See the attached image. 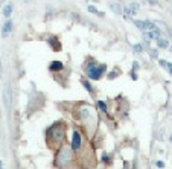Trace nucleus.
Returning <instances> with one entry per match:
<instances>
[{
	"instance_id": "obj_17",
	"label": "nucleus",
	"mask_w": 172,
	"mask_h": 169,
	"mask_svg": "<svg viewBox=\"0 0 172 169\" xmlns=\"http://www.w3.org/2000/svg\"><path fill=\"white\" fill-rule=\"evenodd\" d=\"M134 51H136L137 54L143 52V46H142V44H134Z\"/></svg>"
},
{
	"instance_id": "obj_24",
	"label": "nucleus",
	"mask_w": 172,
	"mask_h": 169,
	"mask_svg": "<svg viewBox=\"0 0 172 169\" xmlns=\"http://www.w3.org/2000/svg\"><path fill=\"white\" fill-rule=\"evenodd\" d=\"M151 55L155 58V57H157V51H155V49H151Z\"/></svg>"
},
{
	"instance_id": "obj_9",
	"label": "nucleus",
	"mask_w": 172,
	"mask_h": 169,
	"mask_svg": "<svg viewBox=\"0 0 172 169\" xmlns=\"http://www.w3.org/2000/svg\"><path fill=\"white\" fill-rule=\"evenodd\" d=\"M63 63L61 61H54L52 64H51V70L52 72H58V70H63Z\"/></svg>"
},
{
	"instance_id": "obj_14",
	"label": "nucleus",
	"mask_w": 172,
	"mask_h": 169,
	"mask_svg": "<svg viewBox=\"0 0 172 169\" xmlns=\"http://www.w3.org/2000/svg\"><path fill=\"white\" fill-rule=\"evenodd\" d=\"M3 14H5V17H11V14H12V6H11V5H6V6L3 8Z\"/></svg>"
},
{
	"instance_id": "obj_6",
	"label": "nucleus",
	"mask_w": 172,
	"mask_h": 169,
	"mask_svg": "<svg viewBox=\"0 0 172 169\" xmlns=\"http://www.w3.org/2000/svg\"><path fill=\"white\" fill-rule=\"evenodd\" d=\"M81 146V134L79 131H73V137H72V148L78 149Z\"/></svg>"
},
{
	"instance_id": "obj_4",
	"label": "nucleus",
	"mask_w": 172,
	"mask_h": 169,
	"mask_svg": "<svg viewBox=\"0 0 172 169\" xmlns=\"http://www.w3.org/2000/svg\"><path fill=\"white\" fill-rule=\"evenodd\" d=\"M11 99H12V93H11V87L6 85L5 91H3V101H5V108L9 110L11 108Z\"/></svg>"
},
{
	"instance_id": "obj_3",
	"label": "nucleus",
	"mask_w": 172,
	"mask_h": 169,
	"mask_svg": "<svg viewBox=\"0 0 172 169\" xmlns=\"http://www.w3.org/2000/svg\"><path fill=\"white\" fill-rule=\"evenodd\" d=\"M51 133H54V139H55V140H61V139L64 137V127H63L61 124H57V125L52 127Z\"/></svg>"
},
{
	"instance_id": "obj_20",
	"label": "nucleus",
	"mask_w": 172,
	"mask_h": 169,
	"mask_svg": "<svg viewBox=\"0 0 172 169\" xmlns=\"http://www.w3.org/2000/svg\"><path fill=\"white\" fill-rule=\"evenodd\" d=\"M102 161H104V163H108V161H110V157H108V154H104V155H102Z\"/></svg>"
},
{
	"instance_id": "obj_8",
	"label": "nucleus",
	"mask_w": 172,
	"mask_h": 169,
	"mask_svg": "<svg viewBox=\"0 0 172 169\" xmlns=\"http://www.w3.org/2000/svg\"><path fill=\"white\" fill-rule=\"evenodd\" d=\"M12 29H14V23H12L11 20H8V21L5 23V25H3V34L6 35V34H9Z\"/></svg>"
},
{
	"instance_id": "obj_1",
	"label": "nucleus",
	"mask_w": 172,
	"mask_h": 169,
	"mask_svg": "<svg viewBox=\"0 0 172 169\" xmlns=\"http://www.w3.org/2000/svg\"><path fill=\"white\" fill-rule=\"evenodd\" d=\"M105 69H107V67H105L104 64L99 66V64H96V63H90V64H88V69H87L88 78H90V79H94V81L101 79L102 75H104V72H105Z\"/></svg>"
},
{
	"instance_id": "obj_18",
	"label": "nucleus",
	"mask_w": 172,
	"mask_h": 169,
	"mask_svg": "<svg viewBox=\"0 0 172 169\" xmlns=\"http://www.w3.org/2000/svg\"><path fill=\"white\" fill-rule=\"evenodd\" d=\"M82 84H84V87H85V88H87L90 93L93 91V87H91V84H90V82H87V81H82Z\"/></svg>"
},
{
	"instance_id": "obj_22",
	"label": "nucleus",
	"mask_w": 172,
	"mask_h": 169,
	"mask_svg": "<svg viewBox=\"0 0 172 169\" xmlns=\"http://www.w3.org/2000/svg\"><path fill=\"white\" fill-rule=\"evenodd\" d=\"M155 164H157V166H158L160 169H163V167H164V163H163V161H160V160H158V161H157Z\"/></svg>"
},
{
	"instance_id": "obj_10",
	"label": "nucleus",
	"mask_w": 172,
	"mask_h": 169,
	"mask_svg": "<svg viewBox=\"0 0 172 169\" xmlns=\"http://www.w3.org/2000/svg\"><path fill=\"white\" fill-rule=\"evenodd\" d=\"M157 46L160 47V49H166V47L169 46V43H167L166 38H158V40H157Z\"/></svg>"
},
{
	"instance_id": "obj_11",
	"label": "nucleus",
	"mask_w": 172,
	"mask_h": 169,
	"mask_svg": "<svg viewBox=\"0 0 172 169\" xmlns=\"http://www.w3.org/2000/svg\"><path fill=\"white\" fill-rule=\"evenodd\" d=\"M134 25H136L139 29L145 31V29H146V20H136V21H134Z\"/></svg>"
},
{
	"instance_id": "obj_26",
	"label": "nucleus",
	"mask_w": 172,
	"mask_h": 169,
	"mask_svg": "<svg viewBox=\"0 0 172 169\" xmlns=\"http://www.w3.org/2000/svg\"><path fill=\"white\" fill-rule=\"evenodd\" d=\"M170 142H172V134H170Z\"/></svg>"
},
{
	"instance_id": "obj_27",
	"label": "nucleus",
	"mask_w": 172,
	"mask_h": 169,
	"mask_svg": "<svg viewBox=\"0 0 172 169\" xmlns=\"http://www.w3.org/2000/svg\"><path fill=\"white\" fill-rule=\"evenodd\" d=\"M0 167H2V161H0Z\"/></svg>"
},
{
	"instance_id": "obj_28",
	"label": "nucleus",
	"mask_w": 172,
	"mask_h": 169,
	"mask_svg": "<svg viewBox=\"0 0 172 169\" xmlns=\"http://www.w3.org/2000/svg\"><path fill=\"white\" fill-rule=\"evenodd\" d=\"M0 169H3V167H0Z\"/></svg>"
},
{
	"instance_id": "obj_13",
	"label": "nucleus",
	"mask_w": 172,
	"mask_h": 169,
	"mask_svg": "<svg viewBox=\"0 0 172 169\" xmlns=\"http://www.w3.org/2000/svg\"><path fill=\"white\" fill-rule=\"evenodd\" d=\"M88 11H90L91 14H96V15H99V17H104V12L97 11V9H96V8L93 6V5H90V6H88Z\"/></svg>"
},
{
	"instance_id": "obj_23",
	"label": "nucleus",
	"mask_w": 172,
	"mask_h": 169,
	"mask_svg": "<svg viewBox=\"0 0 172 169\" xmlns=\"http://www.w3.org/2000/svg\"><path fill=\"white\" fill-rule=\"evenodd\" d=\"M148 2H149V5H152V6L158 3V2H157V0H148Z\"/></svg>"
},
{
	"instance_id": "obj_19",
	"label": "nucleus",
	"mask_w": 172,
	"mask_h": 169,
	"mask_svg": "<svg viewBox=\"0 0 172 169\" xmlns=\"http://www.w3.org/2000/svg\"><path fill=\"white\" fill-rule=\"evenodd\" d=\"M158 64H160L161 67H164V69H166V66H167V61H166V60H158Z\"/></svg>"
},
{
	"instance_id": "obj_25",
	"label": "nucleus",
	"mask_w": 172,
	"mask_h": 169,
	"mask_svg": "<svg viewBox=\"0 0 172 169\" xmlns=\"http://www.w3.org/2000/svg\"><path fill=\"white\" fill-rule=\"evenodd\" d=\"M131 79H133V81H137V75L133 73V75H131Z\"/></svg>"
},
{
	"instance_id": "obj_21",
	"label": "nucleus",
	"mask_w": 172,
	"mask_h": 169,
	"mask_svg": "<svg viewBox=\"0 0 172 169\" xmlns=\"http://www.w3.org/2000/svg\"><path fill=\"white\" fill-rule=\"evenodd\" d=\"M166 69L169 70V73L172 75V63H167V66H166Z\"/></svg>"
},
{
	"instance_id": "obj_16",
	"label": "nucleus",
	"mask_w": 172,
	"mask_h": 169,
	"mask_svg": "<svg viewBox=\"0 0 172 169\" xmlns=\"http://www.w3.org/2000/svg\"><path fill=\"white\" fill-rule=\"evenodd\" d=\"M97 107H99L104 113L107 111V105H105V102H102V101H99V102H97Z\"/></svg>"
},
{
	"instance_id": "obj_15",
	"label": "nucleus",
	"mask_w": 172,
	"mask_h": 169,
	"mask_svg": "<svg viewBox=\"0 0 172 169\" xmlns=\"http://www.w3.org/2000/svg\"><path fill=\"white\" fill-rule=\"evenodd\" d=\"M117 76H119V70H117V69H114V70L111 72V73H108V75H107V78H108L110 81H111V79H114V78H117Z\"/></svg>"
},
{
	"instance_id": "obj_5",
	"label": "nucleus",
	"mask_w": 172,
	"mask_h": 169,
	"mask_svg": "<svg viewBox=\"0 0 172 169\" xmlns=\"http://www.w3.org/2000/svg\"><path fill=\"white\" fill-rule=\"evenodd\" d=\"M139 3H136V2H133V3H130L128 6H125L124 8V12L127 14V15H134V14H137V11H139Z\"/></svg>"
},
{
	"instance_id": "obj_2",
	"label": "nucleus",
	"mask_w": 172,
	"mask_h": 169,
	"mask_svg": "<svg viewBox=\"0 0 172 169\" xmlns=\"http://www.w3.org/2000/svg\"><path fill=\"white\" fill-rule=\"evenodd\" d=\"M57 158H58L57 160V164L58 166H67V163L72 160V151L69 148H63L61 152H60V155Z\"/></svg>"
},
{
	"instance_id": "obj_7",
	"label": "nucleus",
	"mask_w": 172,
	"mask_h": 169,
	"mask_svg": "<svg viewBox=\"0 0 172 169\" xmlns=\"http://www.w3.org/2000/svg\"><path fill=\"white\" fill-rule=\"evenodd\" d=\"M47 41H49V44L54 47V51H60V41L57 40V37H51Z\"/></svg>"
},
{
	"instance_id": "obj_12",
	"label": "nucleus",
	"mask_w": 172,
	"mask_h": 169,
	"mask_svg": "<svg viewBox=\"0 0 172 169\" xmlns=\"http://www.w3.org/2000/svg\"><path fill=\"white\" fill-rule=\"evenodd\" d=\"M110 8H111V9H113V11H114L117 15H120L122 12H124V9H122L119 5H116V3H110Z\"/></svg>"
}]
</instances>
